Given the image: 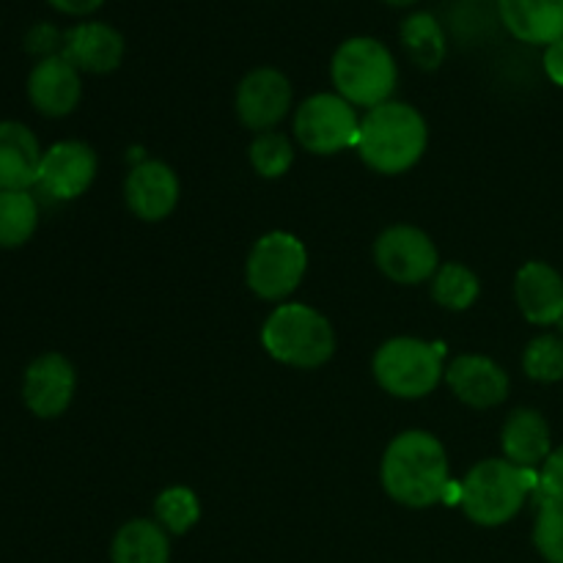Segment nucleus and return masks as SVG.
I'll return each instance as SVG.
<instances>
[{"instance_id": "1", "label": "nucleus", "mask_w": 563, "mask_h": 563, "mask_svg": "<svg viewBox=\"0 0 563 563\" xmlns=\"http://www.w3.org/2000/svg\"><path fill=\"white\" fill-rule=\"evenodd\" d=\"M383 487L396 504L410 509L445 500L451 478L443 443L421 429L399 434L383 456Z\"/></svg>"}, {"instance_id": "2", "label": "nucleus", "mask_w": 563, "mask_h": 563, "mask_svg": "<svg viewBox=\"0 0 563 563\" xmlns=\"http://www.w3.org/2000/svg\"><path fill=\"white\" fill-rule=\"evenodd\" d=\"M427 121L405 102H383L366 113L357 135V154L377 174H405L427 152Z\"/></svg>"}, {"instance_id": "3", "label": "nucleus", "mask_w": 563, "mask_h": 563, "mask_svg": "<svg viewBox=\"0 0 563 563\" xmlns=\"http://www.w3.org/2000/svg\"><path fill=\"white\" fill-rule=\"evenodd\" d=\"M537 476L509 460L478 462L460 487V504L476 526L498 528L509 522L526 504Z\"/></svg>"}, {"instance_id": "4", "label": "nucleus", "mask_w": 563, "mask_h": 563, "mask_svg": "<svg viewBox=\"0 0 563 563\" xmlns=\"http://www.w3.org/2000/svg\"><path fill=\"white\" fill-rule=\"evenodd\" d=\"M333 86L350 104L377 108L388 102L396 88V60L383 42L372 36L346 38L330 64Z\"/></svg>"}, {"instance_id": "5", "label": "nucleus", "mask_w": 563, "mask_h": 563, "mask_svg": "<svg viewBox=\"0 0 563 563\" xmlns=\"http://www.w3.org/2000/svg\"><path fill=\"white\" fill-rule=\"evenodd\" d=\"M264 350L275 361L295 368H317L335 352V335L328 319L311 306L289 302L269 313L262 330Z\"/></svg>"}, {"instance_id": "6", "label": "nucleus", "mask_w": 563, "mask_h": 563, "mask_svg": "<svg viewBox=\"0 0 563 563\" xmlns=\"http://www.w3.org/2000/svg\"><path fill=\"white\" fill-rule=\"evenodd\" d=\"M374 377L399 399H423L438 388L443 361L434 344L421 339H390L374 355Z\"/></svg>"}, {"instance_id": "7", "label": "nucleus", "mask_w": 563, "mask_h": 563, "mask_svg": "<svg viewBox=\"0 0 563 563\" xmlns=\"http://www.w3.org/2000/svg\"><path fill=\"white\" fill-rule=\"evenodd\" d=\"M306 245L295 234L273 231L253 245L251 256H247L245 278L247 286L262 300H284L297 289V284L306 275Z\"/></svg>"}, {"instance_id": "8", "label": "nucleus", "mask_w": 563, "mask_h": 563, "mask_svg": "<svg viewBox=\"0 0 563 563\" xmlns=\"http://www.w3.org/2000/svg\"><path fill=\"white\" fill-rule=\"evenodd\" d=\"M295 135L308 152L335 154L341 148L357 146L361 121L352 104L339 93H313L297 110Z\"/></svg>"}, {"instance_id": "9", "label": "nucleus", "mask_w": 563, "mask_h": 563, "mask_svg": "<svg viewBox=\"0 0 563 563\" xmlns=\"http://www.w3.org/2000/svg\"><path fill=\"white\" fill-rule=\"evenodd\" d=\"M374 262L396 284H423L438 273V247L416 225H394L374 245Z\"/></svg>"}, {"instance_id": "10", "label": "nucleus", "mask_w": 563, "mask_h": 563, "mask_svg": "<svg viewBox=\"0 0 563 563\" xmlns=\"http://www.w3.org/2000/svg\"><path fill=\"white\" fill-rule=\"evenodd\" d=\"M291 82L284 71L262 66L245 75L236 88V115L247 130L267 132L289 113Z\"/></svg>"}, {"instance_id": "11", "label": "nucleus", "mask_w": 563, "mask_h": 563, "mask_svg": "<svg viewBox=\"0 0 563 563\" xmlns=\"http://www.w3.org/2000/svg\"><path fill=\"white\" fill-rule=\"evenodd\" d=\"M97 176V154L80 141H60L42 157L36 185L55 201H71L91 187Z\"/></svg>"}, {"instance_id": "12", "label": "nucleus", "mask_w": 563, "mask_h": 563, "mask_svg": "<svg viewBox=\"0 0 563 563\" xmlns=\"http://www.w3.org/2000/svg\"><path fill=\"white\" fill-rule=\"evenodd\" d=\"M75 366L58 352H47L27 366L22 379V399L33 416L58 418L75 399Z\"/></svg>"}, {"instance_id": "13", "label": "nucleus", "mask_w": 563, "mask_h": 563, "mask_svg": "<svg viewBox=\"0 0 563 563\" xmlns=\"http://www.w3.org/2000/svg\"><path fill=\"white\" fill-rule=\"evenodd\" d=\"M80 69L69 64L64 55L42 58L27 75V99L38 113L49 115V119L69 115L80 102Z\"/></svg>"}, {"instance_id": "14", "label": "nucleus", "mask_w": 563, "mask_h": 563, "mask_svg": "<svg viewBox=\"0 0 563 563\" xmlns=\"http://www.w3.org/2000/svg\"><path fill=\"white\" fill-rule=\"evenodd\" d=\"M124 196L137 218L157 223V220L168 218L174 212L176 201H179V179H176V174L165 163L146 159V163L135 165L130 170Z\"/></svg>"}, {"instance_id": "15", "label": "nucleus", "mask_w": 563, "mask_h": 563, "mask_svg": "<svg viewBox=\"0 0 563 563\" xmlns=\"http://www.w3.org/2000/svg\"><path fill=\"white\" fill-rule=\"evenodd\" d=\"M64 55L69 64L91 75H108L119 69L124 58V38L108 22H80L64 33Z\"/></svg>"}, {"instance_id": "16", "label": "nucleus", "mask_w": 563, "mask_h": 563, "mask_svg": "<svg viewBox=\"0 0 563 563\" xmlns=\"http://www.w3.org/2000/svg\"><path fill=\"white\" fill-rule=\"evenodd\" d=\"M445 379H449L456 399L478 407V410L500 405L509 396L506 372L484 355H462L451 361V366L445 368Z\"/></svg>"}, {"instance_id": "17", "label": "nucleus", "mask_w": 563, "mask_h": 563, "mask_svg": "<svg viewBox=\"0 0 563 563\" xmlns=\"http://www.w3.org/2000/svg\"><path fill=\"white\" fill-rule=\"evenodd\" d=\"M515 297L528 322L555 324L563 319V278L550 264L528 262L517 273Z\"/></svg>"}, {"instance_id": "18", "label": "nucleus", "mask_w": 563, "mask_h": 563, "mask_svg": "<svg viewBox=\"0 0 563 563\" xmlns=\"http://www.w3.org/2000/svg\"><path fill=\"white\" fill-rule=\"evenodd\" d=\"M498 16L526 44L550 47L563 38V0H498Z\"/></svg>"}, {"instance_id": "19", "label": "nucleus", "mask_w": 563, "mask_h": 563, "mask_svg": "<svg viewBox=\"0 0 563 563\" xmlns=\"http://www.w3.org/2000/svg\"><path fill=\"white\" fill-rule=\"evenodd\" d=\"M42 146L20 121H0V190H27L42 168Z\"/></svg>"}, {"instance_id": "20", "label": "nucleus", "mask_w": 563, "mask_h": 563, "mask_svg": "<svg viewBox=\"0 0 563 563\" xmlns=\"http://www.w3.org/2000/svg\"><path fill=\"white\" fill-rule=\"evenodd\" d=\"M500 445L511 465L517 467H537L548 460L550 451V427L537 410H517L511 412L509 421L500 432Z\"/></svg>"}, {"instance_id": "21", "label": "nucleus", "mask_w": 563, "mask_h": 563, "mask_svg": "<svg viewBox=\"0 0 563 563\" xmlns=\"http://www.w3.org/2000/svg\"><path fill=\"white\" fill-rule=\"evenodd\" d=\"M110 559L113 563H168V531L157 520H130L115 533Z\"/></svg>"}, {"instance_id": "22", "label": "nucleus", "mask_w": 563, "mask_h": 563, "mask_svg": "<svg viewBox=\"0 0 563 563\" xmlns=\"http://www.w3.org/2000/svg\"><path fill=\"white\" fill-rule=\"evenodd\" d=\"M401 44L421 69H438L445 58V36L429 11H416L401 22Z\"/></svg>"}, {"instance_id": "23", "label": "nucleus", "mask_w": 563, "mask_h": 563, "mask_svg": "<svg viewBox=\"0 0 563 563\" xmlns=\"http://www.w3.org/2000/svg\"><path fill=\"white\" fill-rule=\"evenodd\" d=\"M38 225V203L27 190H0V247H20Z\"/></svg>"}, {"instance_id": "24", "label": "nucleus", "mask_w": 563, "mask_h": 563, "mask_svg": "<svg viewBox=\"0 0 563 563\" xmlns=\"http://www.w3.org/2000/svg\"><path fill=\"white\" fill-rule=\"evenodd\" d=\"M482 284L476 273L462 264H443L432 278V297L449 311H465L476 302Z\"/></svg>"}, {"instance_id": "25", "label": "nucleus", "mask_w": 563, "mask_h": 563, "mask_svg": "<svg viewBox=\"0 0 563 563\" xmlns=\"http://www.w3.org/2000/svg\"><path fill=\"white\" fill-rule=\"evenodd\" d=\"M154 517H157V522L165 531L174 533V537H181V533H187L198 522V517H201V504H198L192 489L168 487L165 493H159L157 500H154Z\"/></svg>"}, {"instance_id": "26", "label": "nucleus", "mask_w": 563, "mask_h": 563, "mask_svg": "<svg viewBox=\"0 0 563 563\" xmlns=\"http://www.w3.org/2000/svg\"><path fill=\"white\" fill-rule=\"evenodd\" d=\"M526 374L537 383H559L563 379V339L559 335H539L526 346L522 355Z\"/></svg>"}, {"instance_id": "27", "label": "nucleus", "mask_w": 563, "mask_h": 563, "mask_svg": "<svg viewBox=\"0 0 563 563\" xmlns=\"http://www.w3.org/2000/svg\"><path fill=\"white\" fill-rule=\"evenodd\" d=\"M251 163L258 176H264V179H278V176H284L291 168L295 152H291V143L284 135H278V132H262L251 146Z\"/></svg>"}, {"instance_id": "28", "label": "nucleus", "mask_w": 563, "mask_h": 563, "mask_svg": "<svg viewBox=\"0 0 563 563\" xmlns=\"http://www.w3.org/2000/svg\"><path fill=\"white\" fill-rule=\"evenodd\" d=\"M533 544L548 563H563V504L542 500L533 528Z\"/></svg>"}, {"instance_id": "29", "label": "nucleus", "mask_w": 563, "mask_h": 563, "mask_svg": "<svg viewBox=\"0 0 563 563\" xmlns=\"http://www.w3.org/2000/svg\"><path fill=\"white\" fill-rule=\"evenodd\" d=\"M25 49L27 53L38 55V60L49 58V55H60L64 53V33L58 31L49 22H38L27 31L25 36Z\"/></svg>"}, {"instance_id": "30", "label": "nucleus", "mask_w": 563, "mask_h": 563, "mask_svg": "<svg viewBox=\"0 0 563 563\" xmlns=\"http://www.w3.org/2000/svg\"><path fill=\"white\" fill-rule=\"evenodd\" d=\"M539 495H542V500L563 504V445L544 460L542 476H539Z\"/></svg>"}, {"instance_id": "31", "label": "nucleus", "mask_w": 563, "mask_h": 563, "mask_svg": "<svg viewBox=\"0 0 563 563\" xmlns=\"http://www.w3.org/2000/svg\"><path fill=\"white\" fill-rule=\"evenodd\" d=\"M55 11L60 14H69V16H88L104 3V0H47Z\"/></svg>"}, {"instance_id": "32", "label": "nucleus", "mask_w": 563, "mask_h": 563, "mask_svg": "<svg viewBox=\"0 0 563 563\" xmlns=\"http://www.w3.org/2000/svg\"><path fill=\"white\" fill-rule=\"evenodd\" d=\"M544 71L555 86H563V38L550 44L548 53H544Z\"/></svg>"}, {"instance_id": "33", "label": "nucleus", "mask_w": 563, "mask_h": 563, "mask_svg": "<svg viewBox=\"0 0 563 563\" xmlns=\"http://www.w3.org/2000/svg\"><path fill=\"white\" fill-rule=\"evenodd\" d=\"M383 3H388V5H394V9H407V5H412V3H418V0H383Z\"/></svg>"}, {"instance_id": "34", "label": "nucleus", "mask_w": 563, "mask_h": 563, "mask_svg": "<svg viewBox=\"0 0 563 563\" xmlns=\"http://www.w3.org/2000/svg\"><path fill=\"white\" fill-rule=\"evenodd\" d=\"M561 328H563V319H561Z\"/></svg>"}]
</instances>
